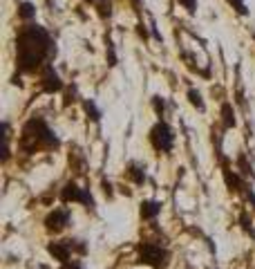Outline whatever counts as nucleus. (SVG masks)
Returning <instances> with one entry per match:
<instances>
[{
	"label": "nucleus",
	"instance_id": "7ed1b4c3",
	"mask_svg": "<svg viewBox=\"0 0 255 269\" xmlns=\"http://www.w3.org/2000/svg\"><path fill=\"white\" fill-rule=\"evenodd\" d=\"M137 254H139L141 265H150V267H154V269H164L170 258L168 251L161 245H157V242H141Z\"/></svg>",
	"mask_w": 255,
	"mask_h": 269
},
{
	"label": "nucleus",
	"instance_id": "f8f14e48",
	"mask_svg": "<svg viewBox=\"0 0 255 269\" xmlns=\"http://www.w3.org/2000/svg\"><path fill=\"white\" fill-rule=\"evenodd\" d=\"M224 180H226V186L231 189V191H242V189H244L242 180L235 175V173H231V168H224Z\"/></svg>",
	"mask_w": 255,
	"mask_h": 269
},
{
	"label": "nucleus",
	"instance_id": "2eb2a0df",
	"mask_svg": "<svg viewBox=\"0 0 255 269\" xmlns=\"http://www.w3.org/2000/svg\"><path fill=\"white\" fill-rule=\"evenodd\" d=\"M188 99H190V103H193L197 110H206V106H204V101H202V94L197 92V90H188Z\"/></svg>",
	"mask_w": 255,
	"mask_h": 269
},
{
	"label": "nucleus",
	"instance_id": "9d476101",
	"mask_svg": "<svg viewBox=\"0 0 255 269\" xmlns=\"http://www.w3.org/2000/svg\"><path fill=\"white\" fill-rule=\"evenodd\" d=\"M125 175L130 177V180L135 182L137 186H141L146 182V166H144V164H139V161H130V164H128V171H125Z\"/></svg>",
	"mask_w": 255,
	"mask_h": 269
},
{
	"label": "nucleus",
	"instance_id": "b1692460",
	"mask_svg": "<svg viewBox=\"0 0 255 269\" xmlns=\"http://www.w3.org/2000/svg\"><path fill=\"white\" fill-rule=\"evenodd\" d=\"M246 197H249L251 206H253V209H255V193H253V191H246Z\"/></svg>",
	"mask_w": 255,
	"mask_h": 269
},
{
	"label": "nucleus",
	"instance_id": "ddd939ff",
	"mask_svg": "<svg viewBox=\"0 0 255 269\" xmlns=\"http://www.w3.org/2000/svg\"><path fill=\"white\" fill-rule=\"evenodd\" d=\"M18 16L23 20H32L36 16V7L32 5V2H27V0H25V2H20V7H18Z\"/></svg>",
	"mask_w": 255,
	"mask_h": 269
},
{
	"label": "nucleus",
	"instance_id": "412c9836",
	"mask_svg": "<svg viewBox=\"0 0 255 269\" xmlns=\"http://www.w3.org/2000/svg\"><path fill=\"white\" fill-rule=\"evenodd\" d=\"M228 2H231V5H233V7H235V9H237V11H240V14H242V16H244V14H246V5H244V0H228Z\"/></svg>",
	"mask_w": 255,
	"mask_h": 269
},
{
	"label": "nucleus",
	"instance_id": "6e6552de",
	"mask_svg": "<svg viewBox=\"0 0 255 269\" xmlns=\"http://www.w3.org/2000/svg\"><path fill=\"white\" fill-rule=\"evenodd\" d=\"M47 251L54 260H58L61 265L70 263V256H72V247H70L68 240H56V242H49Z\"/></svg>",
	"mask_w": 255,
	"mask_h": 269
},
{
	"label": "nucleus",
	"instance_id": "39448f33",
	"mask_svg": "<svg viewBox=\"0 0 255 269\" xmlns=\"http://www.w3.org/2000/svg\"><path fill=\"white\" fill-rule=\"evenodd\" d=\"M61 202H81L85 209L94 211V197H92L90 189H81L76 182H68L61 191Z\"/></svg>",
	"mask_w": 255,
	"mask_h": 269
},
{
	"label": "nucleus",
	"instance_id": "4468645a",
	"mask_svg": "<svg viewBox=\"0 0 255 269\" xmlns=\"http://www.w3.org/2000/svg\"><path fill=\"white\" fill-rule=\"evenodd\" d=\"M83 110H85V115L92 121H99V119H101V113H99V108L94 106V101H83Z\"/></svg>",
	"mask_w": 255,
	"mask_h": 269
},
{
	"label": "nucleus",
	"instance_id": "6ab92c4d",
	"mask_svg": "<svg viewBox=\"0 0 255 269\" xmlns=\"http://www.w3.org/2000/svg\"><path fill=\"white\" fill-rule=\"evenodd\" d=\"M237 166H240V173H244V175H253V168L246 164V157L244 155L237 157Z\"/></svg>",
	"mask_w": 255,
	"mask_h": 269
},
{
	"label": "nucleus",
	"instance_id": "dca6fc26",
	"mask_svg": "<svg viewBox=\"0 0 255 269\" xmlns=\"http://www.w3.org/2000/svg\"><path fill=\"white\" fill-rule=\"evenodd\" d=\"M97 7H99V16L101 18H108L112 14V2L110 0H97Z\"/></svg>",
	"mask_w": 255,
	"mask_h": 269
},
{
	"label": "nucleus",
	"instance_id": "f257e3e1",
	"mask_svg": "<svg viewBox=\"0 0 255 269\" xmlns=\"http://www.w3.org/2000/svg\"><path fill=\"white\" fill-rule=\"evenodd\" d=\"M56 56L52 36L40 25H23L16 36V65L20 72L34 74L36 70H43L47 61Z\"/></svg>",
	"mask_w": 255,
	"mask_h": 269
},
{
	"label": "nucleus",
	"instance_id": "f03ea898",
	"mask_svg": "<svg viewBox=\"0 0 255 269\" xmlns=\"http://www.w3.org/2000/svg\"><path fill=\"white\" fill-rule=\"evenodd\" d=\"M20 151L25 153H36V151H56L61 146V139L56 137V132L45 123V119L32 117L23 126V135L18 142Z\"/></svg>",
	"mask_w": 255,
	"mask_h": 269
},
{
	"label": "nucleus",
	"instance_id": "f3484780",
	"mask_svg": "<svg viewBox=\"0 0 255 269\" xmlns=\"http://www.w3.org/2000/svg\"><path fill=\"white\" fill-rule=\"evenodd\" d=\"M152 108H154V113H157L159 117H164V110H166L164 97H154V99H152Z\"/></svg>",
	"mask_w": 255,
	"mask_h": 269
},
{
	"label": "nucleus",
	"instance_id": "4be33fe9",
	"mask_svg": "<svg viewBox=\"0 0 255 269\" xmlns=\"http://www.w3.org/2000/svg\"><path fill=\"white\" fill-rule=\"evenodd\" d=\"M61 269H85L78 260H70V263H65V265H61Z\"/></svg>",
	"mask_w": 255,
	"mask_h": 269
},
{
	"label": "nucleus",
	"instance_id": "5701e85b",
	"mask_svg": "<svg viewBox=\"0 0 255 269\" xmlns=\"http://www.w3.org/2000/svg\"><path fill=\"white\" fill-rule=\"evenodd\" d=\"M103 191H106V195H108V197L114 195V191H112V184H110L108 180H103Z\"/></svg>",
	"mask_w": 255,
	"mask_h": 269
},
{
	"label": "nucleus",
	"instance_id": "423d86ee",
	"mask_svg": "<svg viewBox=\"0 0 255 269\" xmlns=\"http://www.w3.org/2000/svg\"><path fill=\"white\" fill-rule=\"evenodd\" d=\"M70 220H72V213H70L68 209H54L52 213H47V218H45V229H47L49 233H61V231L70 225Z\"/></svg>",
	"mask_w": 255,
	"mask_h": 269
},
{
	"label": "nucleus",
	"instance_id": "20e7f679",
	"mask_svg": "<svg viewBox=\"0 0 255 269\" xmlns=\"http://www.w3.org/2000/svg\"><path fill=\"white\" fill-rule=\"evenodd\" d=\"M148 139H150V144H152V148L157 153H170L175 146V132L166 121L154 123V126L150 128Z\"/></svg>",
	"mask_w": 255,
	"mask_h": 269
},
{
	"label": "nucleus",
	"instance_id": "aec40b11",
	"mask_svg": "<svg viewBox=\"0 0 255 269\" xmlns=\"http://www.w3.org/2000/svg\"><path fill=\"white\" fill-rule=\"evenodd\" d=\"M179 5H183L190 14H195V9H197V0H179Z\"/></svg>",
	"mask_w": 255,
	"mask_h": 269
},
{
	"label": "nucleus",
	"instance_id": "1a4fd4ad",
	"mask_svg": "<svg viewBox=\"0 0 255 269\" xmlns=\"http://www.w3.org/2000/svg\"><path fill=\"white\" fill-rule=\"evenodd\" d=\"M139 213H141V218H144V220H154V218L161 213V202H157V200H144V202H141Z\"/></svg>",
	"mask_w": 255,
	"mask_h": 269
},
{
	"label": "nucleus",
	"instance_id": "0eeeda50",
	"mask_svg": "<svg viewBox=\"0 0 255 269\" xmlns=\"http://www.w3.org/2000/svg\"><path fill=\"white\" fill-rule=\"evenodd\" d=\"M40 88L45 90V92L54 94V92H61L63 90V81L61 77H58V72L52 68V65H45L43 70H40Z\"/></svg>",
	"mask_w": 255,
	"mask_h": 269
},
{
	"label": "nucleus",
	"instance_id": "a211bd4d",
	"mask_svg": "<svg viewBox=\"0 0 255 269\" xmlns=\"http://www.w3.org/2000/svg\"><path fill=\"white\" fill-rule=\"evenodd\" d=\"M68 242H70V247H72V251H76V254H85V251H87V247H85L83 240H72V238H70Z\"/></svg>",
	"mask_w": 255,
	"mask_h": 269
},
{
	"label": "nucleus",
	"instance_id": "9b49d317",
	"mask_svg": "<svg viewBox=\"0 0 255 269\" xmlns=\"http://www.w3.org/2000/svg\"><path fill=\"white\" fill-rule=\"evenodd\" d=\"M221 123H224V130L235 126V113H233V106L228 101L221 103Z\"/></svg>",
	"mask_w": 255,
	"mask_h": 269
},
{
	"label": "nucleus",
	"instance_id": "393cba45",
	"mask_svg": "<svg viewBox=\"0 0 255 269\" xmlns=\"http://www.w3.org/2000/svg\"><path fill=\"white\" fill-rule=\"evenodd\" d=\"M87 2H97V0H87Z\"/></svg>",
	"mask_w": 255,
	"mask_h": 269
}]
</instances>
